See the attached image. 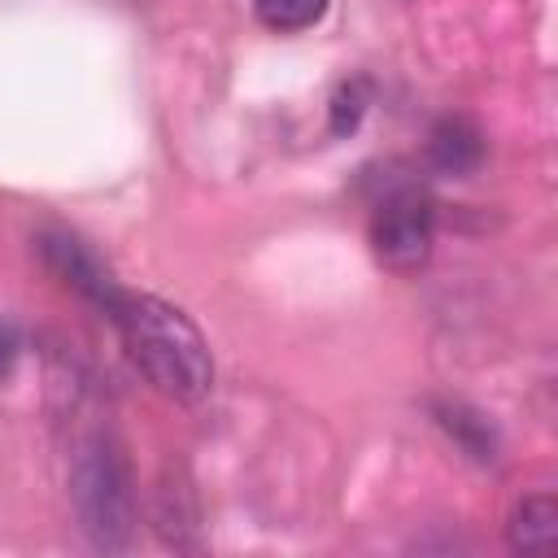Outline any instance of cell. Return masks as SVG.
Here are the masks:
<instances>
[{"instance_id":"6da1fadb","label":"cell","mask_w":558,"mask_h":558,"mask_svg":"<svg viewBox=\"0 0 558 558\" xmlns=\"http://www.w3.org/2000/svg\"><path fill=\"white\" fill-rule=\"evenodd\" d=\"M131 362L140 366V375L166 392L170 401H201L214 388V357L209 344L201 336V327L170 301L161 296H140V292H122L109 310Z\"/></svg>"},{"instance_id":"7a4b0ae2","label":"cell","mask_w":558,"mask_h":558,"mask_svg":"<svg viewBox=\"0 0 558 558\" xmlns=\"http://www.w3.org/2000/svg\"><path fill=\"white\" fill-rule=\"evenodd\" d=\"M70 501L96 549H126L135 532V484L109 436H87L70 462Z\"/></svg>"},{"instance_id":"3957f363","label":"cell","mask_w":558,"mask_h":558,"mask_svg":"<svg viewBox=\"0 0 558 558\" xmlns=\"http://www.w3.org/2000/svg\"><path fill=\"white\" fill-rule=\"evenodd\" d=\"M432 201L418 183H392L379 201H375V214H371V244H375V257L397 270V275H410L427 262L432 253Z\"/></svg>"},{"instance_id":"277c9868","label":"cell","mask_w":558,"mask_h":558,"mask_svg":"<svg viewBox=\"0 0 558 558\" xmlns=\"http://www.w3.org/2000/svg\"><path fill=\"white\" fill-rule=\"evenodd\" d=\"M39 253H44L48 270H52L65 288H74L78 296H87V301L100 305L105 314H109L113 301L122 296V288L113 283V275L100 266V257H96L83 240L65 235V231H48V235H39Z\"/></svg>"},{"instance_id":"5b68a950","label":"cell","mask_w":558,"mask_h":558,"mask_svg":"<svg viewBox=\"0 0 558 558\" xmlns=\"http://www.w3.org/2000/svg\"><path fill=\"white\" fill-rule=\"evenodd\" d=\"M427 161L440 170V174H453V179H466L480 170L484 161V135L471 118H440L427 135Z\"/></svg>"},{"instance_id":"8992f818","label":"cell","mask_w":558,"mask_h":558,"mask_svg":"<svg viewBox=\"0 0 558 558\" xmlns=\"http://www.w3.org/2000/svg\"><path fill=\"white\" fill-rule=\"evenodd\" d=\"M558 541V501L554 493H532L510 514V545L519 554H554Z\"/></svg>"},{"instance_id":"52a82bcc","label":"cell","mask_w":558,"mask_h":558,"mask_svg":"<svg viewBox=\"0 0 558 558\" xmlns=\"http://www.w3.org/2000/svg\"><path fill=\"white\" fill-rule=\"evenodd\" d=\"M436 418H440V427H445L466 453H475L480 462H493L497 436H493V427H488L484 414H475V410L462 405V401H440V405H436Z\"/></svg>"},{"instance_id":"ba28073f","label":"cell","mask_w":558,"mask_h":558,"mask_svg":"<svg viewBox=\"0 0 558 558\" xmlns=\"http://www.w3.org/2000/svg\"><path fill=\"white\" fill-rule=\"evenodd\" d=\"M323 13H327V0H257V22L266 31H279V35L305 31Z\"/></svg>"},{"instance_id":"9c48e42d","label":"cell","mask_w":558,"mask_h":558,"mask_svg":"<svg viewBox=\"0 0 558 558\" xmlns=\"http://www.w3.org/2000/svg\"><path fill=\"white\" fill-rule=\"evenodd\" d=\"M362 113H366V83H362V78L340 83V92L331 96V131H336V135L353 131V126L362 122Z\"/></svg>"}]
</instances>
